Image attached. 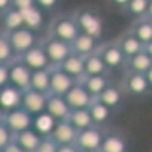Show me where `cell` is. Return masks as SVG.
Returning <instances> with one entry per match:
<instances>
[{
  "mask_svg": "<svg viewBox=\"0 0 152 152\" xmlns=\"http://www.w3.org/2000/svg\"><path fill=\"white\" fill-rule=\"evenodd\" d=\"M64 73H67L70 78H73L75 81H81L85 76V62H84V56H79L76 53H72L62 64L58 66Z\"/></svg>",
  "mask_w": 152,
  "mask_h": 152,
  "instance_id": "22",
  "label": "cell"
},
{
  "mask_svg": "<svg viewBox=\"0 0 152 152\" xmlns=\"http://www.w3.org/2000/svg\"><path fill=\"white\" fill-rule=\"evenodd\" d=\"M73 17L76 20V24H78L81 34L102 40V37L105 34V21L96 9L90 6L79 8L73 12Z\"/></svg>",
  "mask_w": 152,
  "mask_h": 152,
  "instance_id": "1",
  "label": "cell"
},
{
  "mask_svg": "<svg viewBox=\"0 0 152 152\" xmlns=\"http://www.w3.org/2000/svg\"><path fill=\"white\" fill-rule=\"evenodd\" d=\"M2 152H26V151H23V149H21L14 140H12V143H9Z\"/></svg>",
  "mask_w": 152,
  "mask_h": 152,
  "instance_id": "39",
  "label": "cell"
},
{
  "mask_svg": "<svg viewBox=\"0 0 152 152\" xmlns=\"http://www.w3.org/2000/svg\"><path fill=\"white\" fill-rule=\"evenodd\" d=\"M56 152H79V149L75 145H67V146H58Z\"/></svg>",
  "mask_w": 152,
  "mask_h": 152,
  "instance_id": "41",
  "label": "cell"
},
{
  "mask_svg": "<svg viewBox=\"0 0 152 152\" xmlns=\"http://www.w3.org/2000/svg\"><path fill=\"white\" fill-rule=\"evenodd\" d=\"M128 29L138 38V41H140L143 46L146 43L152 41V20L151 18L143 17V18L134 20Z\"/></svg>",
  "mask_w": 152,
  "mask_h": 152,
  "instance_id": "26",
  "label": "cell"
},
{
  "mask_svg": "<svg viewBox=\"0 0 152 152\" xmlns=\"http://www.w3.org/2000/svg\"><path fill=\"white\" fill-rule=\"evenodd\" d=\"M3 123L8 126V129L12 134H18V132H23V131L32 128L34 117L31 116L29 113L24 111L23 108H17V110L8 111L5 114Z\"/></svg>",
  "mask_w": 152,
  "mask_h": 152,
  "instance_id": "10",
  "label": "cell"
},
{
  "mask_svg": "<svg viewBox=\"0 0 152 152\" xmlns=\"http://www.w3.org/2000/svg\"><path fill=\"white\" fill-rule=\"evenodd\" d=\"M151 67H152V59L145 52H140V53H137L134 56L126 58L122 72L123 73H140V75H145Z\"/></svg>",
  "mask_w": 152,
  "mask_h": 152,
  "instance_id": "23",
  "label": "cell"
},
{
  "mask_svg": "<svg viewBox=\"0 0 152 152\" xmlns=\"http://www.w3.org/2000/svg\"><path fill=\"white\" fill-rule=\"evenodd\" d=\"M41 140H43V137L34 128H29V129L23 131V132L14 134V142L26 152H35L37 148L40 146Z\"/></svg>",
  "mask_w": 152,
  "mask_h": 152,
  "instance_id": "24",
  "label": "cell"
},
{
  "mask_svg": "<svg viewBox=\"0 0 152 152\" xmlns=\"http://www.w3.org/2000/svg\"><path fill=\"white\" fill-rule=\"evenodd\" d=\"M85 62V76H100V75H113L105 62L102 61V58L99 56V53H93V55H88L84 58Z\"/></svg>",
  "mask_w": 152,
  "mask_h": 152,
  "instance_id": "30",
  "label": "cell"
},
{
  "mask_svg": "<svg viewBox=\"0 0 152 152\" xmlns=\"http://www.w3.org/2000/svg\"><path fill=\"white\" fill-rule=\"evenodd\" d=\"M56 151H58V145L52 140V138L50 137H43L40 146L37 148L35 152H56Z\"/></svg>",
  "mask_w": 152,
  "mask_h": 152,
  "instance_id": "36",
  "label": "cell"
},
{
  "mask_svg": "<svg viewBox=\"0 0 152 152\" xmlns=\"http://www.w3.org/2000/svg\"><path fill=\"white\" fill-rule=\"evenodd\" d=\"M9 85V69L8 64H0V90Z\"/></svg>",
  "mask_w": 152,
  "mask_h": 152,
  "instance_id": "37",
  "label": "cell"
},
{
  "mask_svg": "<svg viewBox=\"0 0 152 152\" xmlns=\"http://www.w3.org/2000/svg\"><path fill=\"white\" fill-rule=\"evenodd\" d=\"M29 90H34L37 93H41V94L50 93V69L32 72Z\"/></svg>",
  "mask_w": 152,
  "mask_h": 152,
  "instance_id": "27",
  "label": "cell"
},
{
  "mask_svg": "<svg viewBox=\"0 0 152 152\" xmlns=\"http://www.w3.org/2000/svg\"><path fill=\"white\" fill-rule=\"evenodd\" d=\"M88 113L91 116V122H93V126L96 128H100V129H108L111 122L116 117V113L113 110H110L107 105H104L100 100L94 99L93 104L88 108Z\"/></svg>",
  "mask_w": 152,
  "mask_h": 152,
  "instance_id": "14",
  "label": "cell"
},
{
  "mask_svg": "<svg viewBox=\"0 0 152 152\" xmlns=\"http://www.w3.org/2000/svg\"><path fill=\"white\" fill-rule=\"evenodd\" d=\"M5 111H3V108L2 107H0V123H3V120H5Z\"/></svg>",
  "mask_w": 152,
  "mask_h": 152,
  "instance_id": "45",
  "label": "cell"
},
{
  "mask_svg": "<svg viewBox=\"0 0 152 152\" xmlns=\"http://www.w3.org/2000/svg\"><path fill=\"white\" fill-rule=\"evenodd\" d=\"M114 82L113 75H100V76H84L79 84L90 93L91 97L97 99L107 88Z\"/></svg>",
  "mask_w": 152,
  "mask_h": 152,
  "instance_id": "16",
  "label": "cell"
},
{
  "mask_svg": "<svg viewBox=\"0 0 152 152\" xmlns=\"http://www.w3.org/2000/svg\"><path fill=\"white\" fill-rule=\"evenodd\" d=\"M21 15H23V21H24V26L38 32L41 28H43V24H44V14L38 9L37 6V2L34 6L28 8V9H24L21 11Z\"/></svg>",
  "mask_w": 152,
  "mask_h": 152,
  "instance_id": "28",
  "label": "cell"
},
{
  "mask_svg": "<svg viewBox=\"0 0 152 152\" xmlns=\"http://www.w3.org/2000/svg\"><path fill=\"white\" fill-rule=\"evenodd\" d=\"M12 59H15V53L9 44L8 35L5 31H0V64H9Z\"/></svg>",
  "mask_w": 152,
  "mask_h": 152,
  "instance_id": "33",
  "label": "cell"
},
{
  "mask_svg": "<svg viewBox=\"0 0 152 152\" xmlns=\"http://www.w3.org/2000/svg\"><path fill=\"white\" fill-rule=\"evenodd\" d=\"M79 34L81 32H79V28L76 24L73 14L55 15L49 24V29H47V35L56 38V40L64 41V43H69V44H72Z\"/></svg>",
  "mask_w": 152,
  "mask_h": 152,
  "instance_id": "2",
  "label": "cell"
},
{
  "mask_svg": "<svg viewBox=\"0 0 152 152\" xmlns=\"http://www.w3.org/2000/svg\"><path fill=\"white\" fill-rule=\"evenodd\" d=\"M70 107L67 105L66 99L62 96H55V94H47L46 100V114H49L50 117L56 122L67 120L70 114Z\"/></svg>",
  "mask_w": 152,
  "mask_h": 152,
  "instance_id": "17",
  "label": "cell"
},
{
  "mask_svg": "<svg viewBox=\"0 0 152 152\" xmlns=\"http://www.w3.org/2000/svg\"><path fill=\"white\" fill-rule=\"evenodd\" d=\"M148 5H149V0H126L122 12L134 21V20L146 17Z\"/></svg>",
  "mask_w": 152,
  "mask_h": 152,
  "instance_id": "29",
  "label": "cell"
},
{
  "mask_svg": "<svg viewBox=\"0 0 152 152\" xmlns=\"http://www.w3.org/2000/svg\"><path fill=\"white\" fill-rule=\"evenodd\" d=\"M104 40H97V38H93L90 35H85V34H79L76 37V40L70 44L72 46V52L79 55V56H88V55H93L97 53V50L102 44Z\"/></svg>",
  "mask_w": 152,
  "mask_h": 152,
  "instance_id": "18",
  "label": "cell"
},
{
  "mask_svg": "<svg viewBox=\"0 0 152 152\" xmlns=\"http://www.w3.org/2000/svg\"><path fill=\"white\" fill-rule=\"evenodd\" d=\"M21 105V91L12 85H6L5 88L0 90V107L3 108L5 113L17 110Z\"/></svg>",
  "mask_w": 152,
  "mask_h": 152,
  "instance_id": "25",
  "label": "cell"
},
{
  "mask_svg": "<svg viewBox=\"0 0 152 152\" xmlns=\"http://www.w3.org/2000/svg\"><path fill=\"white\" fill-rule=\"evenodd\" d=\"M143 52L152 59V41H149V43H146V44L143 46Z\"/></svg>",
  "mask_w": 152,
  "mask_h": 152,
  "instance_id": "42",
  "label": "cell"
},
{
  "mask_svg": "<svg viewBox=\"0 0 152 152\" xmlns=\"http://www.w3.org/2000/svg\"><path fill=\"white\" fill-rule=\"evenodd\" d=\"M79 152H81V151H79Z\"/></svg>",
  "mask_w": 152,
  "mask_h": 152,
  "instance_id": "46",
  "label": "cell"
},
{
  "mask_svg": "<svg viewBox=\"0 0 152 152\" xmlns=\"http://www.w3.org/2000/svg\"><path fill=\"white\" fill-rule=\"evenodd\" d=\"M24 66H26L31 72H38V70H49L52 67L50 61L46 55V52L43 50L41 44L35 46L34 49L28 50L26 53H23L21 56H17Z\"/></svg>",
  "mask_w": 152,
  "mask_h": 152,
  "instance_id": "12",
  "label": "cell"
},
{
  "mask_svg": "<svg viewBox=\"0 0 152 152\" xmlns=\"http://www.w3.org/2000/svg\"><path fill=\"white\" fill-rule=\"evenodd\" d=\"M35 5V0H12V6L17 8L20 12Z\"/></svg>",
  "mask_w": 152,
  "mask_h": 152,
  "instance_id": "38",
  "label": "cell"
},
{
  "mask_svg": "<svg viewBox=\"0 0 152 152\" xmlns=\"http://www.w3.org/2000/svg\"><path fill=\"white\" fill-rule=\"evenodd\" d=\"M125 94L120 88V84L117 82H113L107 90L97 97V100H100L104 105H107L110 110H113L114 113H117L122 110L123 104H125Z\"/></svg>",
  "mask_w": 152,
  "mask_h": 152,
  "instance_id": "20",
  "label": "cell"
},
{
  "mask_svg": "<svg viewBox=\"0 0 152 152\" xmlns=\"http://www.w3.org/2000/svg\"><path fill=\"white\" fill-rule=\"evenodd\" d=\"M0 17H2V21H3V31L5 32H11V31H15V29H20L24 26L21 12L14 6H11Z\"/></svg>",
  "mask_w": 152,
  "mask_h": 152,
  "instance_id": "32",
  "label": "cell"
},
{
  "mask_svg": "<svg viewBox=\"0 0 152 152\" xmlns=\"http://www.w3.org/2000/svg\"><path fill=\"white\" fill-rule=\"evenodd\" d=\"M64 99H66L67 105L70 107V110H88L94 100V97H91L90 93L79 82L64 96Z\"/></svg>",
  "mask_w": 152,
  "mask_h": 152,
  "instance_id": "15",
  "label": "cell"
},
{
  "mask_svg": "<svg viewBox=\"0 0 152 152\" xmlns=\"http://www.w3.org/2000/svg\"><path fill=\"white\" fill-rule=\"evenodd\" d=\"M14 140V134H12L5 123H0V152H2L9 143Z\"/></svg>",
  "mask_w": 152,
  "mask_h": 152,
  "instance_id": "35",
  "label": "cell"
},
{
  "mask_svg": "<svg viewBox=\"0 0 152 152\" xmlns=\"http://www.w3.org/2000/svg\"><path fill=\"white\" fill-rule=\"evenodd\" d=\"M12 6V0H0V15Z\"/></svg>",
  "mask_w": 152,
  "mask_h": 152,
  "instance_id": "40",
  "label": "cell"
},
{
  "mask_svg": "<svg viewBox=\"0 0 152 152\" xmlns=\"http://www.w3.org/2000/svg\"><path fill=\"white\" fill-rule=\"evenodd\" d=\"M120 88L123 94L131 99L142 100L152 96L146 76L140 73H123V78L120 81Z\"/></svg>",
  "mask_w": 152,
  "mask_h": 152,
  "instance_id": "4",
  "label": "cell"
},
{
  "mask_svg": "<svg viewBox=\"0 0 152 152\" xmlns=\"http://www.w3.org/2000/svg\"><path fill=\"white\" fill-rule=\"evenodd\" d=\"M104 132L105 129L90 126L87 129H82L78 132L75 140V146L81 152H99L104 142Z\"/></svg>",
  "mask_w": 152,
  "mask_h": 152,
  "instance_id": "7",
  "label": "cell"
},
{
  "mask_svg": "<svg viewBox=\"0 0 152 152\" xmlns=\"http://www.w3.org/2000/svg\"><path fill=\"white\" fill-rule=\"evenodd\" d=\"M146 17L152 20V0H149V5H148V12H146Z\"/></svg>",
  "mask_w": 152,
  "mask_h": 152,
  "instance_id": "44",
  "label": "cell"
},
{
  "mask_svg": "<svg viewBox=\"0 0 152 152\" xmlns=\"http://www.w3.org/2000/svg\"><path fill=\"white\" fill-rule=\"evenodd\" d=\"M145 76H146V81H148V84H149V88H151V91H152V67L145 73Z\"/></svg>",
  "mask_w": 152,
  "mask_h": 152,
  "instance_id": "43",
  "label": "cell"
},
{
  "mask_svg": "<svg viewBox=\"0 0 152 152\" xmlns=\"http://www.w3.org/2000/svg\"><path fill=\"white\" fill-rule=\"evenodd\" d=\"M8 69H9V85L17 88L21 93L29 90L32 72L24 66L18 58L12 59L8 64Z\"/></svg>",
  "mask_w": 152,
  "mask_h": 152,
  "instance_id": "8",
  "label": "cell"
},
{
  "mask_svg": "<svg viewBox=\"0 0 152 152\" xmlns=\"http://www.w3.org/2000/svg\"><path fill=\"white\" fill-rule=\"evenodd\" d=\"M116 41H117L120 50L123 52L125 58H129V56H134V55H137V53L143 52V44L138 41V38H137L129 29L123 31V32L116 38Z\"/></svg>",
  "mask_w": 152,
  "mask_h": 152,
  "instance_id": "21",
  "label": "cell"
},
{
  "mask_svg": "<svg viewBox=\"0 0 152 152\" xmlns=\"http://www.w3.org/2000/svg\"><path fill=\"white\" fill-rule=\"evenodd\" d=\"M46 100H47V94L37 93L34 90H26L21 93L20 108H23L26 113H29L32 117H37L40 114L46 113Z\"/></svg>",
  "mask_w": 152,
  "mask_h": 152,
  "instance_id": "13",
  "label": "cell"
},
{
  "mask_svg": "<svg viewBox=\"0 0 152 152\" xmlns=\"http://www.w3.org/2000/svg\"><path fill=\"white\" fill-rule=\"evenodd\" d=\"M67 122L78 132L93 126L91 116H90V113H88V110H72L70 114H69V117H67Z\"/></svg>",
  "mask_w": 152,
  "mask_h": 152,
  "instance_id": "31",
  "label": "cell"
},
{
  "mask_svg": "<svg viewBox=\"0 0 152 152\" xmlns=\"http://www.w3.org/2000/svg\"><path fill=\"white\" fill-rule=\"evenodd\" d=\"M35 2H37L38 9H40L44 15L46 14H53L55 11H58V8L61 5L58 0H35Z\"/></svg>",
  "mask_w": 152,
  "mask_h": 152,
  "instance_id": "34",
  "label": "cell"
},
{
  "mask_svg": "<svg viewBox=\"0 0 152 152\" xmlns=\"http://www.w3.org/2000/svg\"><path fill=\"white\" fill-rule=\"evenodd\" d=\"M99 152H129V140L123 132L108 128L104 132V142Z\"/></svg>",
  "mask_w": 152,
  "mask_h": 152,
  "instance_id": "11",
  "label": "cell"
},
{
  "mask_svg": "<svg viewBox=\"0 0 152 152\" xmlns=\"http://www.w3.org/2000/svg\"><path fill=\"white\" fill-rule=\"evenodd\" d=\"M6 35H8L11 47L15 53V58L21 56L23 53H26L28 50L38 46L40 44V40H41V37L38 35V32H35V31H32L26 26L15 29V31H11V32H6Z\"/></svg>",
  "mask_w": 152,
  "mask_h": 152,
  "instance_id": "3",
  "label": "cell"
},
{
  "mask_svg": "<svg viewBox=\"0 0 152 152\" xmlns=\"http://www.w3.org/2000/svg\"><path fill=\"white\" fill-rule=\"evenodd\" d=\"M76 84H78V81L70 78V76L62 72L58 66L50 67V93L49 94L64 97Z\"/></svg>",
  "mask_w": 152,
  "mask_h": 152,
  "instance_id": "9",
  "label": "cell"
},
{
  "mask_svg": "<svg viewBox=\"0 0 152 152\" xmlns=\"http://www.w3.org/2000/svg\"><path fill=\"white\" fill-rule=\"evenodd\" d=\"M99 56L102 58V61L105 62L107 69L114 73L117 70H123V66H125V55L120 50L119 44L116 40H110V41H102L99 50H97Z\"/></svg>",
  "mask_w": 152,
  "mask_h": 152,
  "instance_id": "6",
  "label": "cell"
},
{
  "mask_svg": "<svg viewBox=\"0 0 152 152\" xmlns=\"http://www.w3.org/2000/svg\"><path fill=\"white\" fill-rule=\"evenodd\" d=\"M40 44L43 47V50L46 52L50 64H52V67L55 66H59L62 64L73 52H72V46L69 43H64L61 40H56V38L50 37V35H44L41 37L40 40Z\"/></svg>",
  "mask_w": 152,
  "mask_h": 152,
  "instance_id": "5",
  "label": "cell"
},
{
  "mask_svg": "<svg viewBox=\"0 0 152 152\" xmlns=\"http://www.w3.org/2000/svg\"><path fill=\"white\" fill-rule=\"evenodd\" d=\"M76 135H78V131L67 120H62V122H56L53 131L50 132L49 137L58 146H67V145H75Z\"/></svg>",
  "mask_w": 152,
  "mask_h": 152,
  "instance_id": "19",
  "label": "cell"
}]
</instances>
